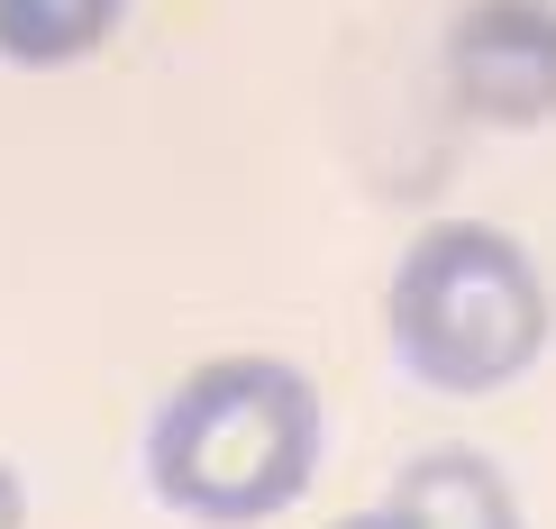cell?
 <instances>
[{
  "instance_id": "obj_1",
  "label": "cell",
  "mask_w": 556,
  "mask_h": 529,
  "mask_svg": "<svg viewBox=\"0 0 556 529\" xmlns=\"http://www.w3.org/2000/svg\"><path fill=\"white\" fill-rule=\"evenodd\" d=\"M329 411L292 356H201L147 420V493L192 529H265L319 475Z\"/></svg>"
},
{
  "instance_id": "obj_2",
  "label": "cell",
  "mask_w": 556,
  "mask_h": 529,
  "mask_svg": "<svg viewBox=\"0 0 556 529\" xmlns=\"http://www.w3.org/2000/svg\"><path fill=\"white\" fill-rule=\"evenodd\" d=\"M556 338V292L539 256L493 219H429L383 284V348L420 393L483 402L539 375Z\"/></svg>"
},
{
  "instance_id": "obj_3",
  "label": "cell",
  "mask_w": 556,
  "mask_h": 529,
  "mask_svg": "<svg viewBox=\"0 0 556 529\" xmlns=\"http://www.w3.org/2000/svg\"><path fill=\"white\" fill-rule=\"evenodd\" d=\"M447 101L502 137L547 128L556 119V0H466L447 18Z\"/></svg>"
},
{
  "instance_id": "obj_4",
  "label": "cell",
  "mask_w": 556,
  "mask_h": 529,
  "mask_svg": "<svg viewBox=\"0 0 556 529\" xmlns=\"http://www.w3.org/2000/svg\"><path fill=\"white\" fill-rule=\"evenodd\" d=\"M383 502L402 512V529H529L520 484L483 448H420Z\"/></svg>"
},
{
  "instance_id": "obj_5",
  "label": "cell",
  "mask_w": 556,
  "mask_h": 529,
  "mask_svg": "<svg viewBox=\"0 0 556 529\" xmlns=\"http://www.w3.org/2000/svg\"><path fill=\"white\" fill-rule=\"evenodd\" d=\"M128 0H0V64L10 74H74L119 37Z\"/></svg>"
},
{
  "instance_id": "obj_6",
  "label": "cell",
  "mask_w": 556,
  "mask_h": 529,
  "mask_svg": "<svg viewBox=\"0 0 556 529\" xmlns=\"http://www.w3.org/2000/svg\"><path fill=\"white\" fill-rule=\"evenodd\" d=\"M0 529H28V475L0 456Z\"/></svg>"
},
{
  "instance_id": "obj_7",
  "label": "cell",
  "mask_w": 556,
  "mask_h": 529,
  "mask_svg": "<svg viewBox=\"0 0 556 529\" xmlns=\"http://www.w3.org/2000/svg\"><path fill=\"white\" fill-rule=\"evenodd\" d=\"M338 529H402V512H392V502H375V512H356V520H338Z\"/></svg>"
}]
</instances>
